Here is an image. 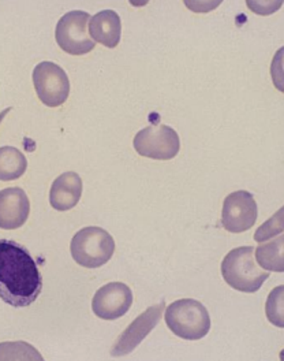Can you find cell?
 <instances>
[{"label":"cell","mask_w":284,"mask_h":361,"mask_svg":"<svg viewBox=\"0 0 284 361\" xmlns=\"http://www.w3.org/2000/svg\"><path fill=\"white\" fill-rule=\"evenodd\" d=\"M70 250L74 262L85 269H99L109 263L115 252V241L107 230L89 226L73 237Z\"/></svg>","instance_id":"4"},{"label":"cell","mask_w":284,"mask_h":361,"mask_svg":"<svg viewBox=\"0 0 284 361\" xmlns=\"http://www.w3.org/2000/svg\"><path fill=\"white\" fill-rule=\"evenodd\" d=\"M221 275L226 283L242 293H256L269 278L254 257L253 247H240L230 250L221 262Z\"/></svg>","instance_id":"2"},{"label":"cell","mask_w":284,"mask_h":361,"mask_svg":"<svg viewBox=\"0 0 284 361\" xmlns=\"http://www.w3.org/2000/svg\"><path fill=\"white\" fill-rule=\"evenodd\" d=\"M89 35L94 43L115 48L121 42L122 23L113 10H103L94 14L89 23Z\"/></svg>","instance_id":"13"},{"label":"cell","mask_w":284,"mask_h":361,"mask_svg":"<svg viewBox=\"0 0 284 361\" xmlns=\"http://www.w3.org/2000/svg\"><path fill=\"white\" fill-rule=\"evenodd\" d=\"M36 360L43 361V356L27 342H1L0 361Z\"/></svg>","instance_id":"16"},{"label":"cell","mask_w":284,"mask_h":361,"mask_svg":"<svg viewBox=\"0 0 284 361\" xmlns=\"http://www.w3.org/2000/svg\"><path fill=\"white\" fill-rule=\"evenodd\" d=\"M283 249L284 237L282 233L269 243H260L257 249H254L256 262L264 270L283 272Z\"/></svg>","instance_id":"14"},{"label":"cell","mask_w":284,"mask_h":361,"mask_svg":"<svg viewBox=\"0 0 284 361\" xmlns=\"http://www.w3.org/2000/svg\"><path fill=\"white\" fill-rule=\"evenodd\" d=\"M259 216L257 203L250 192L237 190L230 193L221 211V225L230 233H243L256 225Z\"/></svg>","instance_id":"8"},{"label":"cell","mask_w":284,"mask_h":361,"mask_svg":"<svg viewBox=\"0 0 284 361\" xmlns=\"http://www.w3.org/2000/svg\"><path fill=\"white\" fill-rule=\"evenodd\" d=\"M167 327L176 337L198 341L211 331V316L205 305L195 298L176 300L166 310Z\"/></svg>","instance_id":"3"},{"label":"cell","mask_w":284,"mask_h":361,"mask_svg":"<svg viewBox=\"0 0 284 361\" xmlns=\"http://www.w3.org/2000/svg\"><path fill=\"white\" fill-rule=\"evenodd\" d=\"M43 290V275L21 244L0 238V298L14 307L32 305Z\"/></svg>","instance_id":"1"},{"label":"cell","mask_w":284,"mask_h":361,"mask_svg":"<svg viewBox=\"0 0 284 361\" xmlns=\"http://www.w3.org/2000/svg\"><path fill=\"white\" fill-rule=\"evenodd\" d=\"M82 180L75 171H67L54 180L49 190V203L56 211H68L80 203Z\"/></svg>","instance_id":"12"},{"label":"cell","mask_w":284,"mask_h":361,"mask_svg":"<svg viewBox=\"0 0 284 361\" xmlns=\"http://www.w3.org/2000/svg\"><path fill=\"white\" fill-rule=\"evenodd\" d=\"M265 314L268 320L276 326L284 327V286L280 285L275 288L266 298L265 304Z\"/></svg>","instance_id":"17"},{"label":"cell","mask_w":284,"mask_h":361,"mask_svg":"<svg viewBox=\"0 0 284 361\" xmlns=\"http://www.w3.org/2000/svg\"><path fill=\"white\" fill-rule=\"evenodd\" d=\"M10 111H11V109H6L3 113L0 114V122L3 121V118H4L7 114L10 113Z\"/></svg>","instance_id":"19"},{"label":"cell","mask_w":284,"mask_h":361,"mask_svg":"<svg viewBox=\"0 0 284 361\" xmlns=\"http://www.w3.org/2000/svg\"><path fill=\"white\" fill-rule=\"evenodd\" d=\"M134 149L138 155L154 160L174 159L180 149L179 135L167 125H151L134 137Z\"/></svg>","instance_id":"5"},{"label":"cell","mask_w":284,"mask_h":361,"mask_svg":"<svg viewBox=\"0 0 284 361\" xmlns=\"http://www.w3.org/2000/svg\"><path fill=\"white\" fill-rule=\"evenodd\" d=\"M89 14L87 11L74 10L66 13L55 29L58 45L70 55H85L94 49L96 43L89 35Z\"/></svg>","instance_id":"6"},{"label":"cell","mask_w":284,"mask_h":361,"mask_svg":"<svg viewBox=\"0 0 284 361\" xmlns=\"http://www.w3.org/2000/svg\"><path fill=\"white\" fill-rule=\"evenodd\" d=\"M132 305V292L126 283L109 282L92 300L93 314L103 320H116L126 315Z\"/></svg>","instance_id":"10"},{"label":"cell","mask_w":284,"mask_h":361,"mask_svg":"<svg viewBox=\"0 0 284 361\" xmlns=\"http://www.w3.org/2000/svg\"><path fill=\"white\" fill-rule=\"evenodd\" d=\"M33 85L47 107H61L70 94V81L65 70L54 62H42L33 70Z\"/></svg>","instance_id":"7"},{"label":"cell","mask_w":284,"mask_h":361,"mask_svg":"<svg viewBox=\"0 0 284 361\" xmlns=\"http://www.w3.org/2000/svg\"><path fill=\"white\" fill-rule=\"evenodd\" d=\"M30 214V202L21 188L0 190V228L16 230L26 224Z\"/></svg>","instance_id":"11"},{"label":"cell","mask_w":284,"mask_h":361,"mask_svg":"<svg viewBox=\"0 0 284 361\" xmlns=\"http://www.w3.org/2000/svg\"><path fill=\"white\" fill-rule=\"evenodd\" d=\"M166 302L160 301L156 305L149 307L145 312L134 319L130 326L115 341L111 355L113 357H123L131 352L148 337V334L159 324L163 317Z\"/></svg>","instance_id":"9"},{"label":"cell","mask_w":284,"mask_h":361,"mask_svg":"<svg viewBox=\"0 0 284 361\" xmlns=\"http://www.w3.org/2000/svg\"><path fill=\"white\" fill-rule=\"evenodd\" d=\"M26 169L27 160L20 149L8 145L0 148V180H18Z\"/></svg>","instance_id":"15"},{"label":"cell","mask_w":284,"mask_h":361,"mask_svg":"<svg viewBox=\"0 0 284 361\" xmlns=\"http://www.w3.org/2000/svg\"><path fill=\"white\" fill-rule=\"evenodd\" d=\"M282 233H283V208H280L275 216H272L256 231L254 240L257 243H264Z\"/></svg>","instance_id":"18"}]
</instances>
